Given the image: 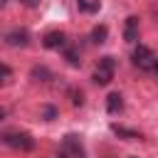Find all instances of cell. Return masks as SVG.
<instances>
[{"label": "cell", "mask_w": 158, "mask_h": 158, "mask_svg": "<svg viewBox=\"0 0 158 158\" xmlns=\"http://www.w3.org/2000/svg\"><path fill=\"white\" fill-rule=\"evenodd\" d=\"M131 57H133V64H136L138 69H143V72L158 69V57H156V52H153L151 47H146V44H138Z\"/></svg>", "instance_id": "cell-1"}, {"label": "cell", "mask_w": 158, "mask_h": 158, "mask_svg": "<svg viewBox=\"0 0 158 158\" xmlns=\"http://www.w3.org/2000/svg\"><path fill=\"white\" fill-rule=\"evenodd\" d=\"M114 72H116V59H114V57H101V59H99V67H96V72H94V84H99V86L111 84Z\"/></svg>", "instance_id": "cell-2"}, {"label": "cell", "mask_w": 158, "mask_h": 158, "mask_svg": "<svg viewBox=\"0 0 158 158\" xmlns=\"http://www.w3.org/2000/svg\"><path fill=\"white\" fill-rule=\"evenodd\" d=\"M2 143H7L10 148H17V151H32L35 148V138L27 131H10V133H5Z\"/></svg>", "instance_id": "cell-3"}, {"label": "cell", "mask_w": 158, "mask_h": 158, "mask_svg": "<svg viewBox=\"0 0 158 158\" xmlns=\"http://www.w3.org/2000/svg\"><path fill=\"white\" fill-rule=\"evenodd\" d=\"M62 148H64V151H67L72 158H84V146H81L79 136H74V133H67V136H64Z\"/></svg>", "instance_id": "cell-4"}, {"label": "cell", "mask_w": 158, "mask_h": 158, "mask_svg": "<svg viewBox=\"0 0 158 158\" xmlns=\"http://www.w3.org/2000/svg\"><path fill=\"white\" fill-rule=\"evenodd\" d=\"M42 44H44L47 49H59V47H64V44H67V35H64V32H59V30H52V32H47V35H44Z\"/></svg>", "instance_id": "cell-5"}, {"label": "cell", "mask_w": 158, "mask_h": 158, "mask_svg": "<svg viewBox=\"0 0 158 158\" xmlns=\"http://www.w3.org/2000/svg\"><path fill=\"white\" fill-rule=\"evenodd\" d=\"M5 40H7V44H12V47H27V44H30V32H27V30H12V32L5 35Z\"/></svg>", "instance_id": "cell-6"}, {"label": "cell", "mask_w": 158, "mask_h": 158, "mask_svg": "<svg viewBox=\"0 0 158 158\" xmlns=\"http://www.w3.org/2000/svg\"><path fill=\"white\" fill-rule=\"evenodd\" d=\"M138 17L136 15H131V17H126V27H123V40L126 42H136L138 40Z\"/></svg>", "instance_id": "cell-7"}, {"label": "cell", "mask_w": 158, "mask_h": 158, "mask_svg": "<svg viewBox=\"0 0 158 158\" xmlns=\"http://www.w3.org/2000/svg\"><path fill=\"white\" fill-rule=\"evenodd\" d=\"M123 109V96L118 94V91H111L109 96H106V111L109 114H118Z\"/></svg>", "instance_id": "cell-8"}, {"label": "cell", "mask_w": 158, "mask_h": 158, "mask_svg": "<svg viewBox=\"0 0 158 158\" xmlns=\"http://www.w3.org/2000/svg\"><path fill=\"white\" fill-rule=\"evenodd\" d=\"M111 131H114L118 138H123V141H136V138H141V133H138V131L126 128V126H118V123H114V126H111Z\"/></svg>", "instance_id": "cell-9"}, {"label": "cell", "mask_w": 158, "mask_h": 158, "mask_svg": "<svg viewBox=\"0 0 158 158\" xmlns=\"http://www.w3.org/2000/svg\"><path fill=\"white\" fill-rule=\"evenodd\" d=\"M64 59H67V64H72V67H79V64H81V57H79V49H77V47H67V49H64Z\"/></svg>", "instance_id": "cell-10"}, {"label": "cell", "mask_w": 158, "mask_h": 158, "mask_svg": "<svg viewBox=\"0 0 158 158\" xmlns=\"http://www.w3.org/2000/svg\"><path fill=\"white\" fill-rule=\"evenodd\" d=\"M106 35H109V27H106V25H96V27L91 30V40H94L96 44L106 42Z\"/></svg>", "instance_id": "cell-11"}, {"label": "cell", "mask_w": 158, "mask_h": 158, "mask_svg": "<svg viewBox=\"0 0 158 158\" xmlns=\"http://www.w3.org/2000/svg\"><path fill=\"white\" fill-rule=\"evenodd\" d=\"M77 7L84 12H96L101 5H99V0H77Z\"/></svg>", "instance_id": "cell-12"}, {"label": "cell", "mask_w": 158, "mask_h": 158, "mask_svg": "<svg viewBox=\"0 0 158 158\" xmlns=\"http://www.w3.org/2000/svg\"><path fill=\"white\" fill-rule=\"evenodd\" d=\"M49 77H52V72L47 67H35L32 69V79H37V81H47Z\"/></svg>", "instance_id": "cell-13"}, {"label": "cell", "mask_w": 158, "mask_h": 158, "mask_svg": "<svg viewBox=\"0 0 158 158\" xmlns=\"http://www.w3.org/2000/svg\"><path fill=\"white\" fill-rule=\"evenodd\" d=\"M69 96H72V104H74V106H81V104H84V94H81V91L69 89Z\"/></svg>", "instance_id": "cell-14"}, {"label": "cell", "mask_w": 158, "mask_h": 158, "mask_svg": "<svg viewBox=\"0 0 158 158\" xmlns=\"http://www.w3.org/2000/svg\"><path fill=\"white\" fill-rule=\"evenodd\" d=\"M57 106H44L42 109V116H44V121H52V118H57Z\"/></svg>", "instance_id": "cell-15"}, {"label": "cell", "mask_w": 158, "mask_h": 158, "mask_svg": "<svg viewBox=\"0 0 158 158\" xmlns=\"http://www.w3.org/2000/svg\"><path fill=\"white\" fill-rule=\"evenodd\" d=\"M7 77H10V67L7 64H0V86L7 81Z\"/></svg>", "instance_id": "cell-16"}, {"label": "cell", "mask_w": 158, "mask_h": 158, "mask_svg": "<svg viewBox=\"0 0 158 158\" xmlns=\"http://www.w3.org/2000/svg\"><path fill=\"white\" fill-rule=\"evenodd\" d=\"M20 2H25V5H30V7H37V5H40V0H20Z\"/></svg>", "instance_id": "cell-17"}, {"label": "cell", "mask_w": 158, "mask_h": 158, "mask_svg": "<svg viewBox=\"0 0 158 158\" xmlns=\"http://www.w3.org/2000/svg\"><path fill=\"white\" fill-rule=\"evenodd\" d=\"M2 118H5V109L0 106V121H2Z\"/></svg>", "instance_id": "cell-18"}, {"label": "cell", "mask_w": 158, "mask_h": 158, "mask_svg": "<svg viewBox=\"0 0 158 158\" xmlns=\"http://www.w3.org/2000/svg\"><path fill=\"white\" fill-rule=\"evenodd\" d=\"M156 72H158V69H156Z\"/></svg>", "instance_id": "cell-19"}]
</instances>
